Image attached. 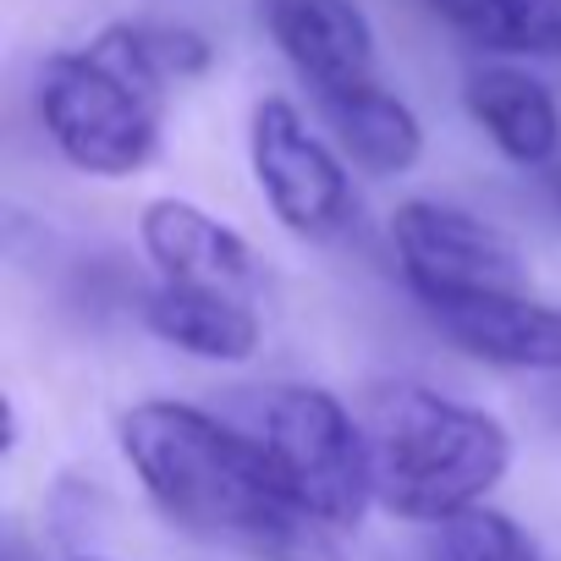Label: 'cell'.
Here are the masks:
<instances>
[{
  "label": "cell",
  "mask_w": 561,
  "mask_h": 561,
  "mask_svg": "<svg viewBox=\"0 0 561 561\" xmlns=\"http://www.w3.org/2000/svg\"><path fill=\"white\" fill-rule=\"evenodd\" d=\"M122 457L154 512L242 561H347L336 534L320 528L275 479L253 435L187 402H138L122 413Z\"/></svg>",
  "instance_id": "cell-1"
},
{
  "label": "cell",
  "mask_w": 561,
  "mask_h": 561,
  "mask_svg": "<svg viewBox=\"0 0 561 561\" xmlns=\"http://www.w3.org/2000/svg\"><path fill=\"white\" fill-rule=\"evenodd\" d=\"M364 440L375 468V506L402 523H451L506 479L512 435L495 413L430 391L419 380H391L364 397Z\"/></svg>",
  "instance_id": "cell-2"
},
{
  "label": "cell",
  "mask_w": 561,
  "mask_h": 561,
  "mask_svg": "<svg viewBox=\"0 0 561 561\" xmlns=\"http://www.w3.org/2000/svg\"><path fill=\"white\" fill-rule=\"evenodd\" d=\"M165 89L144 23H111L89 50H61L39 67V122L67 165L122 182L160 154Z\"/></svg>",
  "instance_id": "cell-3"
},
{
  "label": "cell",
  "mask_w": 561,
  "mask_h": 561,
  "mask_svg": "<svg viewBox=\"0 0 561 561\" xmlns=\"http://www.w3.org/2000/svg\"><path fill=\"white\" fill-rule=\"evenodd\" d=\"M259 451L287 495L331 534H347L375 506V468L364 424L325 386H270L259 397Z\"/></svg>",
  "instance_id": "cell-4"
},
{
  "label": "cell",
  "mask_w": 561,
  "mask_h": 561,
  "mask_svg": "<svg viewBox=\"0 0 561 561\" xmlns=\"http://www.w3.org/2000/svg\"><path fill=\"white\" fill-rule=\"evenodd\" d=\"M391 248L402 280L424 309L490 298V293H528L523 248L501 226L440 198H408L391 215Z\"/></svg>",
  "instance_id": "cell-5"
},
{
  "label": "cell",
  "mask_w": 561,
  "mask_h": 561,
  "mask_svg": "<svg viewBox=\"0 0 561 561\" xmlns=\"http://www.w3.org/2000/svg\"><path fill=\"white\" fill-rule=\"evenodd\" d=\"M248 160L270 215L304 242H331L353 226L358 198L347 160L298 116L293 100H259L248 122Z\"/></svg>",
  "instance_id": "cell-6"
},
{
  "label": "cell",
  "mask_w": 561,
  "mask_h": 561,
  "mask_svg": "<svg viewBox=\"0 0 561 561\" xmlns=\"http://www.w3.org/2000/svg\"><path fill=\"white\" fill-rule=\"evenodd\" d=\"M264 28L314 100L375 83V28L358 0H264Z\"/></svg>",
  "instance_id": "cell-7"
},
{
  "label": "cell",
  "mask_w": 561,
  "mask_h": 561,
  "mask_svg": "<svg viewBox=\"0 0 561 561\" xmlns=\"http://www.w3.org/2000/svg\"><path fill=\"white\" fill-rule=\"evenodd\" d=\"M138 242L154 259V270H160V287H198V293L248 298L253 280H259L253 248L226 220L198 209L193 198H154V204H144Z\"/></svg>",
  "instance_id": "cell-8"
},
{
  "label": "cell",
  "mask_w": 561,
  "mask_h": 561,
  "mask_svg": "<svg viewBox=\"0 0 561 561\" xmlns=\"http://www.w3.org/2000/svg\"><path fill=\"white\" fill-rule=\"evenodd\" d=\"M424 314L451 347H462L479 364L561 375V309L539 304L534 293H490V298H462Z\"/></svg>",
  "instance_id": "cell-9"
},
{
  "label": "cell",
  "mask_w": 561,
  "mask_h": 561,
  "mask_svg": "<svg viewBox=\"0 0 561 561\" xmlns=\"http://www.w3.org/2000/svg\"><path fill=\"white\" fill-rule=\"evenodd\" d=\"M144 325L165 347L204 358V364H248L259 353V336H264L248 298L198 293V287H154L144 304Z\"/></svg>",
  "instance_id": "cell-10"
},
{
  "label": "cell",
  "mask_w": 561,
  "mask_h": 561,
  "mask_svg": "<svg viewBox=\"0 0 561 561\" xmlns=\"http://www.w3.org/2000/svg\"><path fill=\"white\" fill-rule=\"evenodd\" d=\"M468 116L512 165H550L561 149V111L550 89L517 67H479L468 78Z\"/></svg>",
  "instance_id": "cell-11"
},
{
  "label": "cell",
  "mask_w": 561,
  "mask_h": 561,
  "mask_svg": "<svg viewBox=\"0 0 561 561\" xmlns=\"http://www.w3.org/2000/svg\"><path fill=\"white\" fill-rule=\"evenodd\" d=\"M314 105H320L336 149L353 165H364L375 176H402V171L419 165L424 127H419L413 105L397 100L391 89L364 83V89H347V94H331V100H314Z\"/></svg>",
  "instance_id": "cell-12"
},
{
  "label": "cell",
  "mask_w": 561,
  "mask_h": 561,
  "mask_svg": "<svg viewBox=\"0 0 561 561\" xmlns=\"http://www.w3.org/2000/svg\"><path fill=\"white\" fill-rule=\"evenodd\" d=\"M435 18L495 56H561V0H430Z\"/></svg>",
  "instance_id": "cell-13"
},
{
  "label": "cell",
  "mask_w": 561,
  "mask_h": 561,
  "mask_svg": "<svg viewBox=\"0 0 561 561\" xmlns=\"http://www.w3.org/2000/svg\"><path fill=\"white\" fill-rule=\"evenodd\" d=\"M430 561H545L534 550V539L495 506H473L451 523L435 528L430 539Z\"/></svg>",
  "instance_id": "cell-14"
},
{
  "label": "cell",
  "mask_w": 561,
  "mask_h": 561,
  "mask_svg": "<svg viewBox=\"0 0 561 561\" xmlns=\"http://www.w3.org/2000/svg\"><path fill=\"white\" fill-rule=\"evenodd\" d=\"M144 34H149V50H154V61H160V72H165L171 83H182V78H204L209 61H215L209 39L193 34V28H154V23H144Z\"/></svg>",
  "instance_id": "cell-15"
},
{
  "label": "cell",
  "mask_w": 561,
  "mask_h": 561,
  "mask_svg": "<svg viewBox=\"0 0 561 561\" xmlns=\"http://www.w3.org/2000/svg\"><path fill=\"white\" fill-rule=\"evenodd\" d=\"M550 193H556V204H561V165L550 171Z\"/></svg>",
  "instance_id": "cell-16"
},
{
  "label": "cell",
  "mask_w": 561,
  "mask_h": 561,
  "mask_svg": "<svg viewBox=\"0 0 561 561\" xmlns=\"http://www.w3.org/2000/svg\"><path fill=\"white\" fill-rule=\"evenodd\" d=\"M78 561H94V556H78Z\"/></svg>",
  "instance_id": "cell-17"
}]
</instances>
